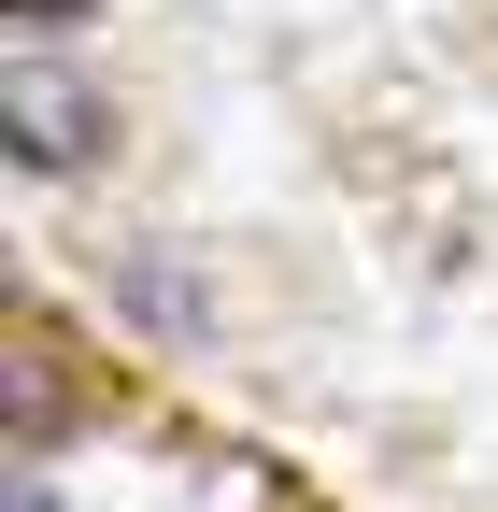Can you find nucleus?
<instances>
[{
  "label": "nucleus",
  "instance_id": "f03ea898",
  "mask_svg": "<svg viewBox=\"0 0 498 512\" xmlns=\"http://www.w3.org/2000/svg\"><path fill=\"white\" fill-rule=\"evenodd\" d=\"M129 299L157 313V328H200V285H185V271H171V256H129Z\"/></svg>",
  "mask_w": 498,
  "mask_h": 512
},
{
  "label": "nucleus",
  "instance_id": "f257e3e1",
  "mask_svg": "<svg viewBox=\"0 0 498 512\" xmlns=\"http://www.w3.org/2000/svg\"><path fill=\"white\" fill-rule=\"evenodd\" d=\"M15 157H29V171H72V157H100V100H72L57 72H15Z\"/></svg>",
  "mask_w": 498,
  "mask_h": 512
},
{
  "label": "nucleus",
  "instance_id": "7ed1b4c3",
  "mask_svg": "<svg viewBox=\"0 0 498 512\" xmlns=\"http://www.w3.org/2000/svg\"><path fill=\"white\" fill-rule=\"evenodd\" d=\"M72 15H100V0H15V29H72Z\"/></svg>",
  "mask_w": 498,
  "mask_h": 512
}]
</instances>
